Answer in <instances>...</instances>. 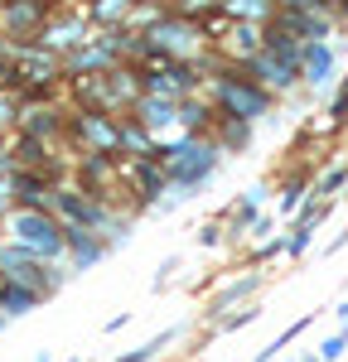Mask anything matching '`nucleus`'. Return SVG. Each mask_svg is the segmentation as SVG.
<instances>
[{"label":"nucleus","instance_id":"nucleus-1","mask_svg":"<svg viewBox=\"0 0 348 362\" xmlns=\"http://www.w3.org/2000/svg\"><path fill=\"white\" fill-rule=\"evenodd\" d=\"M10 232H15V247H25L39 261H58L63 256V223L49 208H20V213H10Z\"/></svg>","mask_w":348,"mask_h":362},{"label":"nucleus","instance_id":"nucleus-2","mask_svg":"<svg viewBox=\"0 0 348 362\" xmlns=\"http://www.w3.org/2000/svg\"><path fill=\"white\" fill-rule=\"evenodd\" d=\"M213 97H218V116H237V121H257V116L271 112V92L257 87L252 78H237V73H223L218 87H213Z\"/></svg>","mask_w":348,"mask_h":362},{"label":"nucleus","instance_id":"nucleus-3","mask_svg":"<svg viewBox=\"0 0 348 362\" xmlns=\"http://www.w3.org/2000/svg\"><path fill=\"white\" fill-rule=\"evenodd\" d=\"M63 126L83 140L92 155H112V150H116V121L107 112H78V116H68Z\"/></svg>","mask_w":348,"mask_h":362},{"label":"nucleus","instance_id":"nucleus-4","mask_svg":"<svg viewBox=\"0 0 348 362\" xmlns=\"http://www.w3.org/2000/svg\"><path fill=\"white\" fill-rule=\"evenodd\" d=\"M63 251L73 256V266H92V261H102L107 256V242L97 237V232H87V227H63Z\"/></svg>","mask_w":348,"mask_h":362},{"label":"nucleus","instance_id":"nucleus-5","mask_svg":"<svg viewBox=\"0 0 348 362\" xmlns=\"http://www.w3.org/2000/svg\"><path fill=\"white\" fill-rule=\"evenodd\" d=\"M329 73H334V54H329V44H305V49H300V78H305V83L310 87H324L329 83Z\"/></svg>","mask_w":348,"mask_h":362},{"label":"nucleus","instance_id":"nucleus-6","mask_svg":"<svg viewBox=\"0 0 348 362\" xmlns=\"http://www.w3.org/2000/svg\"><path fill=\"white\" fill-rule=\"evenodd\" d=\"M213 126H218V150H247L252 145V121H237V116H213Z\"/></svg>","mask_w":348,"mask_h":362},{"label":"nucleus","instance_id":"nucleus-7","mask_svg":"<svg viewBox=\"0 0 348 362\" xmlns=\"http://www.w3.org/2000/svg\"><path fill=\"white\" fill-rule=\"evenodd\" d=\"M44 295L39 290H29V285H10V280H0V319L5 314H29V309L39 305Z\"/></svg>","mask_w":348,"mask_h":362},{"label":"nucleus","instance_id":"nucleus-8","mask_svg":"<svg viewBox=\"0 0 348 362\" xmlns=\"http://www.w3.org/2000/svg\"><path fill=\"white\" fill-rule=\"evenodd\" d=\"M261 280H266V276H261V271H247V276H242V280H232L228 290H223V295L213 300V314H223V309H232V305H237V300H252V295H257V290H261Z\"/></svg>","mask_w":348,"mask_h":362},{"label":"nucleus","instance_id":"nucleus-9","mask_svg":"<svg viewBox=\"0 0 348 362\" xmlns=\"http://www.w3.org/2000/svg\"><path fill=\"white\" fill-rule=\"evenodd\" d=\"M174 338H179V329H165L160 338H150V343H141V348H136V353H126V358H112V362H155V358H160V353H165V348L174 343Z\"/></svg>","mask_w":348,"mask_h":362},{"label":"nucleus","instance_id":"nucleus-10","mask_svg":"<svg viewBox=\"0 0 348 362\" xmlns=\"http://www.w3.org/2000/svg\"><path fill=\"white\" fill-rule=\"evenodd\" d=\"M305 194H310V179H305V174H295V179L286 184V194H281V213H295V208L305 203Z\"/></svg>","mask_w":348,"mask_h":362},{"label":"nucleus","instance_id":"nucleus-11","mask_svg":"<svg viewBox=\"0 0 348 362\" xmlns=\"http://www.w3.org/2000/svg\"><path fill=\"white\" fill-rule=\"evenodd\" d=\"M344 184H348V165L329 169V174H324V179H319V184H315V198H334V194H339V189H344Z\"/></svg>","mask_w":348,"mask_h":362},{"label":"nucleus","instance_id":"nucleus-12","mask_svg":"<svg viewBox=\"0 0 348 362\" xmlns=\"http://www.w3.org/2000/svg\"><path fill=\"white\" fill-rule=\"evenodd\" d=\"M344 348H348V329H344V334H334V338H324L319 362H339V358H344Z\"/></svg>","mask_w":348,"mask_h":362},{"label":"nucleus","instance_id":"nucleus-13","mask_svg":"<svg viewBox=\"0 0 348 362\" xmlns=\"http://www.w3.org/2000/svg\"><path fill=\"white\" fill-rule=\"evenodd\" d=\"M199 242H203V247H218V242H223V227H218V223L199 227Z\"/></svg>","mask_w":348,"mask_h":362},{"label":"nucleus","instance_id":"nucleus-14","mask_svg":"<svg viewBox=\"0 0 348 362\" xmlns=\"http://www.w3.org/2000/svg\"><path fill=\"white\" fill-rule=\"evenodd\" d=\"M174 271H179V256H170V261H165V266H160V276H155V285H160V280H170Z\"/></svg>","mask_w":348,"mask_h":362}]
</instances>
